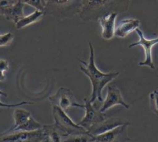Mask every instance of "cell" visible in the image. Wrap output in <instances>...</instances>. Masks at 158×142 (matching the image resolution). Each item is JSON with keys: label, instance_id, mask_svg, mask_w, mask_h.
Wrapping results in <instances>:
<instances>
[{"label": "cell", "instance_id": "1", "mask_svg": "<svg viewBox=\"0 0 158 142\" xmlns=\"http://www.w3.org/2000/svg\"><path fill=\"white\" fill-rule=\"evenodd\" d=\"M89 59L86 62L81 59H78L81 64L80 65V70L89 78L92 87L91 96L89 99L91 102L94 103L97 99L100 102L103 101L102 91L104 88L117 78L120 72H103L96 66L94 59V49L91 41H89Z\"/></svg>", "mask_w": 158, "mask_h": 142}, {"label": "cell", "instance_id": "2", "mask_svg": "<svg viewBox=\"0 0 158 142\" xmlns=\"http://www.w3.org/2000/svg\"><path fill=\"white\" fill-rule=\"evenodd\" d=\"M129 6L128 0H83L78 16L84 22L96 21L111 12H126Z\"/></svg>", "mask_w": 158, "mask_h": 142}, {"label": "cell", "instance_id": "3", "mask_svg": "<svg viewBox=\"0 0 158 142\" xmlns=\"http://www.w3.org/2000/svg\"><path fill=\"white\" fill-rule=\"evenodd\" d=\"M45 15L58 19H70L78 14L83 0H46Z\"/></svg>", "mask_w": 158, "mask_h": 142}, {"label": "cell", "instance_id": "4", "mask_svg": "<svg viewBox=\"0 0 158 142\" xmlns=\"http://www.w3.org/2000/svg\"><path fill=\"white\" fill-rule=\"evenodd\" d=\"M51 109L54 125L64 135L63 136L89 132L78 123H75L65 111L57 106H51Z\"/></svg>", "mask_w": 158, "mask_h": 142}, {"label": "cell", "instance_id": "5", "mask_svg": "<svg viewBox=\"0 0 158 142\" xmlns=\"http://www.w3.org/2000/svg\"><path fill=\"white\" fill-rule=\"evenodd\" d=\"M0 142H49L42 128L33 132L15 131L0 135Z\"/></svg>", "mask_w": 158, "mask_h": 142}, {"label": "cell", "instance_id": "6", "mask_svg": "<svg viewBox=\"0 0 158 142\" xmlns=\"http://www.w3.org/2000/svg\"><path fill=\"white\" fill-rule=\"evenodd\" d=\"M137 33L139 40L136 42L132 43L128 45V48H132L136 46H141L144 51V59L138 63L139 66H146L152 70L155 69V65L152 60V48L158 43V37L153 39H147L141 30L139 28L135 30Z\"/></svg>", "mask_w": 158, "mask_h": 142}, {"label": "cell", "instance_id": "7", "mask_svg": "<svg viewBox=\"0 0 158 142\" xmlns=\"http://www.w3.org/2000/svg\"><path fill=\"white\" fill-rule=\"evenodd\" d=\"M51 106H57L62 109L66 111L71 107L83 108L84 104L77 102L73 92L69 88L60 87L56 93L49 97Z\"/></svg>", "mask_w": 158, "mask_h": 142}, {"label": "cell", "instance_id": "8", "mask_svg": "<svg viewBox=\"0 0 158 142\" xmlns=\"http://www.w3.org/2000/svg\"><path fill=\"white\" fill-rule=\"evenodd\" d=\"M83 109L85 115L78 124L88 131L92 126L106 119L104 113L101 112L99 109L96 108L89 98H84Z\"/></svg>", "mask_w": 158, "mask_h": 142}, {"label": "cell", "instance_id": "9", "mask_svg": "<svg viewBox=\"0 0 158 142\" xmlns=\"http://www.w3.org/2000/svg\"><path fill=\"white\" fill-rule=\"evenodd\" d=\"M117 105H120L126 109L130 108V105L124 101L120 89L114 84L109 85L107 86L106 96L103 100L99 110L101 112L104 113Z\"/></svg>", "mask_w": 158, "mask_h": 142}, {"label": "cell", "instance_id": "10", "mask_svg": "<svg viewBox=\"0 0 158 142\" xmlns=\"http://www.w3.org/2000/svg\"><path fill=\"white\" fill-rule=\"evenodd\" d=\"M128 125H122L94 136L98 142H128L131 138L128 135Z\"/></svg>", "mask_w": 158, "mask_h": 142}, {"label": "cell", "instance_id": "11", "mask_svg": "<svg viewBox=\"0 0 158 142\" xmlns=\"http://www.w3.org/2000/svg\"><path fill=\"white\" fill-rule=\"evenodd\" d=\"M122 125H131V123L125 119L117 117L106 118L102 121L92 126L88 132L94 136Z\"/></svg>", "mask_w": 158, "mask_h": 142}, {"label": "cell", "instance_id": "12", "mask_svg": "<svg viewBox=\"0 0 158 142\" xmlns=\"http://www.w3.org/2000/svg\"><path fill=\"white\" fill-rule=\"evenodd\" d=\"M118 13L111 12L100 17L98 21L101 27V36L104 40H109L115 36V20Z\"/></svg>", "mask_w": 158, "mask_h": 142}, {"label": "cell", "instance_id": "13", "mask_svg": "<svg viewBox=\"0 0 158 142\" xmlns=\"http://www.w3.org/2000/svg\"><path fill=\"white\" fill-rule=\"evenodd\" d=\"M139 25L140 21L137 19L128 18L123 19L115 28V36L123 38L138 28Z\"/></svg>", "mask_w": 158, "mask_h": 142}, {"label": "cell", "instance_id": "14", "mask_svg": "<svg viewBox=\"0 0 158 142\" xmlns=\"http://www.w3.org/2000/svg\"><path fill=\"white\" fill-rule=\"evenodd\" d=\"M24 5L25 4L19 0V1L14 5L0 9V15L15 23L18 20L25 15L23 12Z\"/></svg>", "mask_w": 158, "mask_h": 142}, {"label": "cell", "instance_id": "15", "mask_svg": "<svg viewBox=\"0 0 158 142\" xmlns=\"http://www.w3.org/2000/svg\"><path fill=\"white\" fill-rule=\"evenodd\" d=\"M45 15L43 11L35 10L33 12L27 15H24L15 23V27L17 30L22 29L31 24L40 21L43 16Z\"/></svg>", "mask_w": 158, "mask_h": 142}, {"label": "cell", "instance_id": "16", "mask_svg": "<svg viewBox=\"0 0 158 142\" xmlns=\"http://www.w3.org/2000/svg\"><path fill=\"white\" fill-rule=\"evenodd\" d=\"M31 116V114L30 111L20 108L19 107H15L13 111L12 117L14 119V125L10 127L7 130H6L5 132L8 133L13 131L14 129L17 128L18 127L20 126L21 125L23 124L25 122L27 121V120Z\"/></svg>", "mask_w": 158, "mask_h": 142}, {"label": "cell", "instance_id": "17", "mask_svg": "<svg viewBox=\"0 0 158 142\" xmlns=\"http://www.w3.org/2000/svg\"><path fill=\"white\" fill-rule=\"evenodd\" d=\"M49 142H62L63 134L53 124L44 125L43 126Z\"/></svg>", "mask_w": 158, "mask_h": 142}, {"label": "cell", "instance_id": "18", "mask_svg": "<svg viewBox=\"0 0 158 142\" xmlns=\"http://www.w3.org/2000/svg\"><path fill=\"white\" fill-rule=\"evenodd\" d=\"M43 125H41L39 122H38L32 115L23 124L18 127L12 132L15 131H25V132H33L36 130H40L43 128ZM6 133V132H5Z\"/></svg>", "mask_w": 158, "mask_h": 142}, {"label": "cell", "instance_id": "19", "mask_svg": "<svg viewBox=\"0 0 158 142\" xmlns=\"http://www.w3.org/2000/svg\"><path fill=\"white\" fill-rule=\"evenodd\" d=\"M94 140V136L89 132L63 136L62 142H90Z\"/></svg>", "mask_w": 158, "mask_h": 142}, {"label": "cell", "instance_id": "20", "mask_svg": "<svg viewBox=\"0 0 158 142\" xmlns=\"http://www.w3.org/2000/svg\"><path fill=\"white\" fill-rule=\"evenodd\" d=\"M149 98L150 109L153 114L158 116V90H154L150 93Z\"/></svg>", "mask_w": 158, "mask_h": 142}, {"label": "cell", "instance_id": "21", "mask_svg": "<svg viewBox=\"0 0 158 142\" xmlns=\"http://www.w3.org/2000/svg\"><path fill=\"white\" fill-rule=\"evenodd\" d=\"M19 1H20L23 4H27L33 7L35 9V10L43 12L46 5V0H19Z\"/></svg>", "mask_w": 158, "mask_h": 142}, {"label": "cell", "instance_id": "22", "mask_svg": "<svg viewBox=\"0 0 158 142\" xmlns=\"http://www.w3.org/2000/svg\"><path fill=\"white\" fill-rule=\"evenodd\" d=\"M10 67L9 62L5 59H0V82H3L6 80L7 72Z\"/></svg>", "mask_w": 158, "mask_h": 142}, {"label": "cell", "instance_id": "23", "mask_svg": "<svg viewBox=\"0 0 158 142\" xmlns=\"http://www.w3.org/2000/svg\"><path fill=\"white\" fill-rule=\"evenodd\" d=\"M14 35L11 32L0 35V48L10 45L14 40Z\"/></svg>", "mask_w": 158, "mask_h": 142}, {"label": "cell", "instance_id": "24", "mask_svg": "<svg viewBox=\"0 0 158 142\" xmlns=\"http://www.w3.org/2000/svg\"><path fill=\"white\" fill-rule=\"evenodd\" d=\"M34 104V102H30V101H22L19 103H15V104H8V103H4L0 101V107L2 108H15L17 107H20L23 105H31Z\"/></svg>", "mask_w": 158, "mask_h": 142}, {"label": "cell", "instance_id": "25", "mask_svg": "<svg viewBox=\"0 0 158 142\" xmlns=\"http://www.w3.org/2000/svg\"><path fill=\"white\" fill-rule=\"evenodd\" d=\"M0 96H4V97H7V94L4 93V91H1L0 90Z\"/></svg>", "mask_w": 158, "mask_h": 142}, {"label": "cell", "instance_id": "26", "mask_svg": "<svg viewBox=\"0 0 158 142\" xmlns=\"http://www.w3.org/2000/svg\"><path fill=\"white\" fill-rule=\"evenodd\" d=\"M90 142H98V141H96V140H93V141H90Z\"/></svg>", "mask_w": 158, "mask_h": 142}, {"label": "cell", "instance_id": "27", "mask_svg": "<svg viewBox=\"0 0 158 142\" xmlns=\"http://www.w3.org/2000/svg\"><path fill=\"white\" fill-rule=\"evenodd\" d=\"M128 1H130V0H128Z\"/></svg>", "mask_w": 158, "mask_h": 142}]
</instances>
